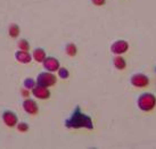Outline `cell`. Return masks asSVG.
<instances>
[{"label": "cell", "instance_id": "7c38bea8", "mask_svg": "<svg viewBox=\"0 0 156 149\" xmlns=\"http://www.w3.org/2000/svg\"><path fill=\"white\" fill-rule=\"evenodd\" d=\"M20 34V27L16 25V24H12L9 26V35L12 38H16L17 35Z\"/></svg>", "mask_w": 156, "mask_h": 149}, {"label": "cell", "instance_id": "7a4b0ae2", "mask_svg": "<svg viewBox=\"0 0 156 149\" xmlns=\"http://www.w3.org/2000/svg\"><path fill=\"white\" fill-rule=\"evenodd\" d=\"M56 83V76L51 72H42L37 78V84L42 87H50Z\"/></svg>", "mask_w": 156, "mask_h": 149}, {"label": "cell", "instance_id": "3957f363", "mask_svg": "<svg viewBox=\"0 0 156 149\" xmlns=\"http://www.w3.org/2000/svg\"><path fill=\"white\" fill-rule=\"evenodd\" d=\"M139 107L144 110H149L152 109L154 105H155V98L153 95L151 93H146V95H143L140 96V99L138 101Z\"/></svg>", "mask_w": 156, "mask_h": 149}, {"label": "cell", "instance_id": "5b68a950", "mask_svg": "<svg viewBox=\"0 0 156 149\" xmlns=\"http://www.w3.org/2000/svg\"><path fill=\"white\" fill-rule=\"evenodd\" d=\"M32 95L39 99H48L50 97V91L47 89V87H42V85L37 84L34 88L32 89Z\"/></svg>", "mask_w": 156, "mask_h": 149}, {"label": "cell", "instance_id": "4fadbf2b", "mask_svg": "<svg viewBox=\"0 0 156 149\" xmlns=\"http://www.w3.org/2000/svg\"><path fill=\"white\" fill-rule=\"evenodd\" d=\"M114 65H115L116 68L122 70V68L126 67V61H124V59H123L122 57H116L115 59H114Z\"/></svg>", "mask_w": 156, "mask_h": 149}, {"label": "cell", "instance_id": "ba28073f", "mask_svg": "<svg viewBox=\"0 0 156 149\" xmlns=\"http://www.w3.org/2000/svg\"><path fill=\"white\" fill-rule=\"evenodd\" d=\"M15 58L22 64H27L32 61V55L27 53V50H18L15 54Z\"/></svg>", "mask_w": 156, "mask_h": 149}, {"label": "cell", "instance_id": "d6986e66", "mask_svg": "<svg viewBox=\"0 0 156 149\" xmlns=\"http://www.w3.org/2000/svg\"><path fill=\"white\" fill-rule=\"evenodd\" d=\"M92 2H94L96 6H101V5L105 4V0H92Z\"/></svg>", "mask_w": 156, "mask_h": 149}, {"label": "cell", "instance_id": "30bf717a", "mask_svg": "<svg viewBox=\"0 0 156 149\" xmlns=\"http://www.w3.org/2000/svg\"><path fill=\"white\" fill-rule=\"evenodd\" d=\"M131 82L133 85H137V87H145V85H147L148 83V79L143 74H138V75H134L132 80H131Z\"/></svg>", "mask_w": 156, "mask_h": 149}, {"label": "cell", "instance_id": "9a60e30c", "mask_svg": "<svg viewBox=\"0 0 156 149\" xmlns=\"http://www.w3.org/2000/svg\"><path fill=\"white\" fill-rule=\"evenodd\" d=\"M18 48L21 49V50H27V51H29L30 44H29V42H27L25 39H21L18 41Z\"/></svg>", "mask_w": 156, "mask_h": 149}, {"label": "cell", "instance_id": "52a82bcc", "mask_svg": "<svg viewBox=\"0 0 156 149\" xmlns=\"http://www.w3.org/2000/svg\"><path fill=\"white\" fill-rule=\"evenodd\" d=\"M23 108L25 110L27 114H31V115H34L38 113V105H37V102H35L33 99H30V98H27L25 100L23 101Z\"/></svg>", "mask_w": 156, "mask_h": 149}, {"label": "cell", "instance_id": "e0dca14e", "mask_svg": "<svg viewBox=\"0 0 156 149\" xmlns=\"http://www.w3.org/2000/svg\"><path fill=\"white\" fill-rule=\"evenodd\" d=\"M17 130L20 132H26L29 130V124L27 123H17Z\"/></svg>", "mask_w": 156, "mask_h": 149}, {"label": "cell", "instance_id": "2e32d148", "mask_svg": "<svg viewBox=\"0 0 156 149\" xmlns=\"http://www.w3.org/2000/svg\"><path fill=\"white\" fill-rule=\"evenodd\" d=\"M35 82L33 79H31V78H29V79H25V81H24V87H25L26 89H33L35 87Z\"/></svg>", "mask_w": 156, "mask_h": 149}, {"label": "cell", "instance_id": "5bb4252c", "mask_svg": "<svg viewBox=\"0 0 156 149\" xmlns=\"http://www.w3.org/2000/svg\"><path fill=\"white\" fill-rule=\"evenodd\" d=\"M65 49H66L67 55H69V56H75V55H76V47H75L73 43L67 44Z\"/></svg>", "mask_w": 156, "mask_h": 149}, {"label": "cell", "instance_id": "8fae6325", "mask_svg": "<svg viewBox=\"0 0 156 149\" xmlns=\"http://www.w3.org/2000/svg\"><path fill=\"white\" fill-rule=\"evenodd\" d=\"M32 58H34L39 63H42L46 58V51H44L42 48H37L33 50V54H32Z\"/></svg>", "mask_w": 156, "mask_h": 149}, {"label": "cell", "instance_id": "ac0fdd59", "mask_svg": "<svg viewBox=\"0 0 156 149\" xmlns=\"http://www.w3.org/2000/svg\"><path fill=\"white\" fill-rule=\"evenodd\" d=\"M58 74H59V76H61V78H63V79L69 78V75L66 68H58Z\"/></svg>", "mask_w": 156, "mask_h": 149}, {"label": "cell", "instance_id": "8992f818", "mask_svg": "<svg viewBox=\"0 0 156 149\" xmlns=\"http://www.w3.org/2000/svg\"><path fill=\"white\" fill-rule=\"evenodd\" d=\"M42 63H44V67L48 72L52 73L55 71H58V68H59V61L54 57H46Z\"/></svg>", "mask_w": 156, "mask_h": 149}, {"label": "cell", "instance_id": "9c48e42d", "mask_svg": "<svg viewBox=\"0 0 156 149\" xmlns=\"http://www.w3.org/2000/svg\"><path fill=\"white\" fill-rule=\"evenodd\" d=\"M128 50V43L126 41H116L112 46V51L114 54H124Z\"/></svg>", "mask_w": 156, "mask_h": 149}, {"label": "cell", "instance_id": "277c9868", "mask_svg": "<svg viewBox=\"0 0 156 149\" xmlns=\"http://www.w3.org/2000/svg\"><path fill=\"white\" fill-rule=\"evenodd\" d=\"M2 121L5 124L9 127H13L15 125H17V116L14 113L13 110H5L2 113Z\"/></svg>", "mask_w": 156, "mask_h": 149}, {"label": "cell", "instance_id": "6da1fadb", "mask_svg": "<svg viewBox=\"0 0 156 149\" xmlns=\"http://www.w3.org/2000/svg\"><path fill=\"white\" fill-rule=\"evenodd\" d=\"M66 127H87V129H92V121L89 116L81 113V110L79 107L75 108L74 113L69 120H66L65 122Z\"/></svg>", "mask_w": 156, "mask_h": 149}]
</instances>
